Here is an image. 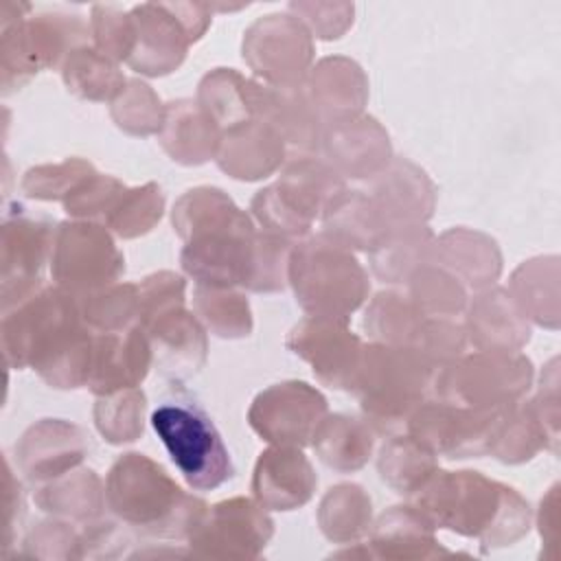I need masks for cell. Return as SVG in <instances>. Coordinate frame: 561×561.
<instances>
[{"label":"cell","instance_id":"6da1fadb","mask_svg":"<svg viewBox=\"0 0 561 561\" xmlns=\"http://www.w3.org/2000/svg\"><path fill=\"white\" fill-rule=\"evenodd\" d=\"M0 346L11 370L31 368L57 390L88 386L94 333L81 320L77 298L53 283L2 311Z\"/></svg>","mask_w":561,"mask_h":561},{"label":"cell","instance_id":"7a4b0ae2","mask_svg":"<svg viewBox=\"0 0 561 561\" xmlns=\"http://www.w3.org/2000/svg\"><path fill=\"white\" fill-rule=\"evenodd\" d=\"M173 232L182 239L180 267L204 287L245 289L256 241V224L217 186L184 191L171 208Z\"/></svg>","mask_w":561,"mask_h":561},{"label":"cell","instance_id":"3957f363","mask_svg":"<svg viewBox=\"0 0 561 561\" xmlns=\"http://www.w3.org/2000/svg\"><path fill=\"white\" fill-rule=\"evenodd\" d=\"M408 502L436 530L476 539L482 552L515 546L533 526V508L517 489L471 469L438 467Z\"/></svg>","mask_w":561,"mask_h":561},{"label":"cell","instance_id":"277c9868","mask_svg":"<svg viewBox=\"0 0 561 561\" xmlns=\"http://www.w3.org/2000/svg\"><path fill=\"white\" fill-rule=\"evenodd\" d=\"M110 513L136 535L186 541L208 504L184 491L167 469L140 451L121 454L105 476Z\"/></svg>","mask_w":561,"mask_h":561},{"label":"cell","instance_id":"5b68a950","mask_svg":"<svg viewBox=\"0 0 561 561\" xmlns=\"http://www.w3.org/2000/svg\"><path fill=\"white\" fill-rule=\"evenodd\" d=\"M438 366L414 346L368 342L351 386L362 419L375 434L405 432L410 416L434 397Z\"/></svg>","mask_w":561,"mask_h":561},{"label":"cell","instance_id":"8992f818","mask_svg":"<svg viewBox=\"0 0 561 561\" xmlns=\"http://www.w3.org/2000/svg\"><path fill=\"white\" fill-rule=\"evenodd\" d=\"M90 39V22L77 13L31 15L28 2L7 0L0 13L2 96L18 92L42 70L61 68L70 50Z\"/></svg>","mask_w":561,"mask_h":561},{"label":"cell","instance_id":"52a82bcc","mask_svg":"<svg viewBox=\"0 0 561 561\" xmlns=\"http://www.w3.org/2000/svg\"><path fill=\"white\" fill-rule=\"evenodd\" d=\"M287 285L305 316L351 320L370 294L368 272L355 252L324 232L294 243L287 263Z\"/></svg>","mask_w":561,"mask_h":561},{"label":"cell","instance_id":"ba28073f","mask_svg":"<svg viewBox=\"0 0 561 561\" xmlns=\"http://www.w3.org/2000/svg\"><path fill=\"white\" fill-rule=\"evenodd\" d=\"M149 423L193 491H215L234 476L230 451L210 414L186 392L160 401Z\"/></svg>","mask_w":561,"mask_h":561},{"label":"cell","instance_id":"9c48e42d","mask_svg":"<svg viewBox=\"0 0 561 561\" xmlns=\"http://www.w3.org/2000/svg\"><path fill=\"white\" fill-rule=\"evenodd\" d=\"M535 381L522 351H473L438 366L434 397L469 408H504L522 401Z\"/></svg>","mask_w":561,"mask_h":561},{"label":"cell","instance_id":"30bf717a","mask_svg":"<svg viewBox=\"0 0 561 561\" xmlns=\"http://www.w3.org/2000/svg\"><path fill=\"white\" fill-rule=\"evenodd\" d=\"M48 265L53 285L83 296L116 283L125 274V254L103 224L66 219L55 226Z\"/></svg>","mask_w":561,"mask_h":561},{"label":"cell","instance_id":"8fae6325","mask_svg":"<svg viewBox=\"0 0 561 561\" xmlns=\"http://www.w3.org/2000/svg\"><path fill=\"white\" fill-rule=\"evenodd\" d=\"M513 405L484 410L432 397L410 416L405 432L427 445L438 458H482L489 456L491 438Z\"/></svg>","mask_w":561,"mask_h":561},{"label":"cell","instance_id":"7c38bea8","mask_svg":"<svg viewBox=\"0 0 561 561\" xmlns=\"http://www.w3.org/2000/svg\"><path fill=\"white\" fill-rule=\"evenodd\" d=\"M241 57L259 81L300 85L313 66L316 44L309 28L296 15L270 13L245 28Z\"/></svg>","mask_w":561,"mask_h":561},{"label":"cell","instance_id":"4fadbf2b","mask_svg":"<svg viewBox=\"0 0 561 561\" xmlns=\"http://www.w3.org/2000/svg\"><path fill=\"white\" fill-rule=\"evenodd\" d=\"M274 537V519L254 497H228L204 513L188 535L186 550L206 559H259Z\"/></svg>","mask_w":561,"mask_h":561},{"label":"cell","instance_id":"5bb4252c","mask_svg":"<svg viewBox=\"0 0 561 561\" xmlns=\"http://www.w3.org/2000/svg\"><path fill=\"white\" fill-rule=\"evenodd\" d=\"M327 414L329 401L316 386L285 379L256 392L248 408V425L267 445L305 449Z\"/></svg>","mask_w":561,"mask_h":561},{"label":"cell","instance_id":"9a60e30c","mask_svg":"<svg viewBox=\"0 0 561 561\" xmlns=\"http://www.w3.org/2000/svg\"><path fill=\"white\" fill-rule=\"evenodd\" d=\"M289 353L311 366L318 383L351 392L364 342L351 331V320L331 316H305L287 333Z\"/></svg>","mask_w":561,"mask_h":561},{"label":"cell","instance_id":"2e32d148","mask_svg":"<svg viewBox=\"0 0 561 561\" xmlns=\"http://www.w3.org/2000/svg\"><path fill=\"white\" fill-rule=\"evenodd\" d=\"M55 228L44 219L9 213L0 228V298L2 311L35 294L42 285V272L50 261Z\"/></svg>","mask_w":561,"mask_h":561},{"label":"cell","instance_id":"e0dca14e","mask_svg":"<svg viewBox=\"0 0 561 561\" xmlns=\"http://www.w3.org/2000/svg\"><path fill=\"white\" fill-rule=\"evenodd\" d=\"M245 99L252 118L267 123L283 138L289 156L320 153L324 123L305 83L270 85L256 77H248Z\"/></svg>","mask_w":561,"mask_h":561},{"label":"cell","instance_id":"ac0fdd59","mask_svg":"<svg viewBox=\"0 0 561 561\" xmlns=\"http://www.w3.org/2000/svg\"><path fill=\"white\" fill-rule=\"evenodd\" d=\"M140 327L151 344L153 370L169 383H184L208 362V331L186 302L171 305Z\"/></svg>","mask_w":561,"mask_h":561},{"label":"cell","instance_id":"d6986e66","mask_svg":"<svg viewBox=\"0 0 561 561\" xmlns=\"http://www.w3.org/2000/svg\"><path fill=\"white\" fill-rule=\"evenodd\" d=\"M88 454V434L66 419H39L13 445L15 469L33 486L81 467Z\"/></svg>","mask_w":561,"mask_h":561},{"label":"cell","instance_id":"ffe728a7","mask_svg":"<svg viewBox=\"0 0 561 561\" xmlns=\"http://www.w3.org/2000/svg\"><path fill=\"white\" fill-rule=\"evenodd\" d=\"M136 46L127 66L145 77H164L175 72L193 42L184 22L171 2H140L129 9Z\"/></svg>","mask_w":561,"mask_h":561},{"label":"cell","instance_id":"44dd1931","mask_svg":"<svg viewBox=\"0 0 561 561\" xmlns=\"http://www.w3.org/2000/svg\"><path fill=\"white\" fill-rule=\"evenodd\" d=\"M320 156L344 180H370L394 158L386 127L366 114L324 127Z\"/></svg>","mask_w":561,"mask_h":561},{"label":"cell","instance_id":"7402d4cb","mask_svg":"<svg viewBox=\"0 0 561 561\" xmlns=\"http://www.w3.org/2000/svg\"><path fill=\"white\" fill-rule=\"evenodd\" d=\"M318 476L300 447L270 445L254 462L250 491L267 511H296L311 502Z\"/></svg>","mask_w":561,"mask_h":561},{"label":"cell","instance_id":"603a6c76","mask_svg":"<svg viewBox=\"0 0 561 561\" xmlns=\"http://www.w3.org/2000/svg\"><path fill=\"white\" fill-rule=\"evenodd\" d=\"M392 228L427 224L436 208V186L430 175L408 158H392L390 164L366 180L364 188Z\"/></svg>","mask_w":561,"mask_h":561},{"label":"cell","instance_id":"cb8c5ba5","mask_svg":"<svg viewBox=\"0 0 561 561\" xmlns=\"http://www.w3.org/2000/svg\"><path fill=\"white\" fill-rule=\"evenodd\" d=\"M151 368V344L140 327L118 333H94L92 368L85 388L94 397L138 388Z\"/></svg>","mask_w":561,"mask_h":561},{"label":"cell","instance_id":"d4e9b609","mask_svg":"<svg viewBox=\"0 0 561 561\" xmlns=\"http://www.w3.org/2000/svg\"><path fill=\"white\" fill-rule=\"evenodd\" d=\"M462 327L476 351H522L530 342V322L511 291L495 285L469 296Z\"/></svg>","mask_w":561,"mask_h":561},{"label":"cell","instance_id":"484cf974","mask_svg":"<svg viewBox=\"0 0 561 561\" xmlns=\"http://www.w3.org/2000/svg\"><path fill=\"white\" fill-rule=\"evenodd\" d=\"M289 151L283 138L263 121L250 118L221 134L215 162L239 182H259L287 162Z\"/></svg>","mask_w":561,"mask_h":561},{"label":"cell","instance_id":"4316f807","mask_svg":"<svg viewBox=\"0 0 561 561\" xmlns=\"http://www.w3.org/2000/svg\"><path fill=\"white\" fill-rule=\"evenodd\" d=\"M305 88L324 127L362 116L368 101V79L362 66L342 55L316 61L305 79Z\"/></svg>","mask_w":561,"mask_h":561},{"label":"cell","instance_id":"83f0119b","mask_svg":"<svg viewBox=\"0 0 561 561\" xmlns=\"http://www.w3.org/2000/svg\"><path fill=\"white\" fill-rule=\"evenodd\" d=\"M373 559L416 561L449 554L438 541L434 524L410 502L386 508L368 530L366 541Z\"/></svg>","mask_w":561,"mask_h":561},{"label":"cell","instance_id":"f1b7e54d","mask_svg":"<svg viewBox=\"0 0 561 561\" xmlns=\"http://www.w3.org/2000/svg\"><path fill=\"white\" fill-rule=\"evenodd\" d=\"M432 263L451 272L473 291L495 285L502 274V252L497 241L465 226L436 234Z\"/></svg>","mask_w":561,"mask_h":561},{"label":"cell","instance_id":"f546056e","mask_svg":"<svg viewBox=\"0 0 561 561\" xmlns=\"http://www.w3.org/2000/svg\"><path fill=\"white\" fill-rule=\"evenodd\" d=\"M280 199L309 224L346 188V180L320 156H289L274 182Z\"/></svg>","mask_w":561,"mask_h":561},{"label":"cell","instance_id":"4dcf8cb0","mask_svg":"<svg viewBox=\"0 0 561 561\" xmlns=\"http://www.w3.org/2000/svg\"><path fill=\"white\" fill-rule=\"evenodd\" d=\"M221 140L217 123L195 99H175L164 105L158 142L164 153L182 167H199L215 160Z\"/></svg>","mask_w":561,"mask_h":561},{"label":"cell","instance_id":"1f68e13d","mask_svg":"<svg viewBox=\"0 0 561 561\" xmlns=\"http://www.w3.org/2000/svg\"><path fill=\"white\" fill-rule=\"evenodd\" d=\"M320 226L340 245L366 254L394 230L364 188L348 186L324 208Z\"/></svg>","mask_w":561,"mask_h":561},{"label":"cell","instance_id":"d6a6232c","mask_svg":"<svg viewBox=\"0 0 561 561\" xmlns=\"http://www.w3.org/2000/svg\"><path fill=\"white\" fill-rule=\"evenodd\" d=\"M33 502L39 511L72 522L77 526L103 517L107 508L105 482L90 467H77L33 489Z\"/></svg>","mask_w":561,"mask_h":561},{"label":"cell","instance_id":"836d02e7","mask_svg":"<svg viewBox=\"0 0 561 561\" xmlns=\"http://www.w3.org/2000/svg\"><path fill=\"white\" fill-rule=\"evenodd\" d=\"M375 436L377 434L364 419L329 412L318 425L309 447L324 467L337 473H355L373 458Z\"/></svg>","mask_w":561,"mask_h":561},{"label":"cell","instance_id":"e575fe53","mask_svg":"<svg viewBox=\"0 0 561 561\" xmlns=\"http://www.w3.org/2000/svg\"><path fill=\"white\" fill-rule=\"evenodd\" d=\"M436 234L427 224H408L390 230V234L368 252V265L377 280L386 285H405L423 265L432 263Z\"/></svg>","mask_w":561,"mask_h":561},{"label":"cell","instance_id":"d590c367","mask_svg":"<svg viewBox=\"0 0 561 561\" xmlns=\"http://www.w3.org/2000/svg\"><path fill=\"white\" fill-rule=\"evenodd\" d=\"M320 533L331 543H355L373 526V500L362 484L340 482L327 489L316 513Z\"/></svg>","mask_w":561,"mask_h":561},{"label":"cell","instance_id":"8d00e7d4","mask_svg":"<svg viewBox=\"0 0 561 561\" xmlns=\"http://www.w3.org/2000/svg\"><path fill=\"white\" fill-rule=\"evenodd\" d=\"M59 72L70 94L94 103H112L127 85V77L118 64L92 44H83L70 50Z\"/></svg>","mask_w":561,"mask_h":561},{"label":"cell","instance_id":"74e56055","mask_svg":"<svg viewBox=\"0 0 561 561\" xmlns=\"http://www.w3.org/2000/svg\"><path fill=\"white\" fill-rule=\"evenodd\" d=\"M438 469V456L408 432L388 436L377 454V473L386 486L405 500Z\"/></svg>","mask_w":561,"mask_h":561},{"label":"cell","instance_id":"f35d334b","mask_svg":"<svg viewBox=\"0 0 561 561\" xmlns=\"http://www.w3.org/2000/svg\"><path fill=\"white\" fill-rule=\"evenodd\" d=\"M559 259L537 256L524 261L511 276L508 291L528 322L546 329L559 327L557 309V280H559Z\"/></svg>","mask_w":561,"mask_h":561},{"label":"cell","instance_id":"ab89813d","mask_svg":"<svg viewBox=\"0 0 561 561\" xmlns=\"http://www.w3.org/2000/svg\"><path fill=\"white\" fill-rule=\"evenodd\" d=\"M425 316L421 309L399 289L377 291L364 311V333L370 342L392 346H414Z\"/></svg>","mask_w":561,"mask_h":561},{"label":"cell","instance_id":"60d3db41","mask_svg":"<svg viewBox=\"0 0 561 561\" xmlns=\"http://www.w3.org/2000/svg\"><path fill=\"white\" fill-rule=\"evenodd\" d=\"M193 313L210 335L221 340H243L254 329L250 302L239 287L195 285Z\"/></svg>","mask_w":561,"mask_h":561},{"label":"cell","instance_id":"b9f144b4","mask_svg":"<svg viewBox=\"0 0 561 561\" xmlns=\"http://www.w3.org/2000/svg\"><path fill=\"white\" fill-rule=\"evenodd\" d=\"M541 449H548L554 456L559 454L552 447L539 419L530 410L528 401L522 399L500 421L489 445V456L504 465H524L533 460Z\"/></svg>","mask_w":561,"mask_h":561},{"label":"cell","instance_id":"7bdbcfd3","mask_svg":"<svg viewBox=\"0 0 561 561\" xmlns=\"http://www.w3.org/2000/svg\"><path fill=\"white\" fill-rule=\"evenodd\" d=\"M405 287V296L421 309L425 318H451L465 313L469 289L445 267L427 263L419 267Z\"/></svg>","mask_w":561,"mask_h":561},{"label":"cell","instance_id":"ee69618b","mask_svg":"<svg viewBox=\"0 0 561 561\" xmlns=\"http://www.w3.org/2000/svg\"><path fill=\"white\" fill-rule=\"evenodd\" d=\"M245 79L234 68H213L197 83L195 101L217 123L221 134L252 118L245 99Z\"/></svg>","mask_w":561,"mask_h":561},{"label":"cell","instance_id":"f6af8a7d","mask_svg":"<svg viewBox=\"0 0 561 561\" xmlns=\"http://www.w3.org/2000/svg\"><path fill=\"white\" fill-rule=\"evenodd\" d=\"M75 298L81 320L92 333H118L136 327L138 283L116 280L107 287Z\"/></svg>","mask_w":561,"mask_h":561},{"label":"cell","instance_id":"bcb514c9","mask_svg":"<svg viewBox=\"0 0 561 561\" xmlns=\"http://www.w3.org/2000/svg\"><path fill=\"white\" fill-rule=\"evenodd\" d=\"M164 215V193L158 182L125 186L101 221L118 239H138L156 228Z\"/></svg>","mask_w":561,"mask_h":561},{"label":"cell","instance_id":"7dc6e473","mask_svg":"<svg viewBox=\"0 0 561 561\" xmlns=\"http://www.w3.org/2000/svg\"><path fill=\"white\" fill-rule=\"evenodd\" d=\"M147 397L142 388H125L112 394L96 397L92 419L96 432L110 445L136 443L145 432Z\"/></svg>","mask_w":561,"mask_h":561},{"label":"cell","instance_id":"c3c4849f","mask_svg":"<svg viewBox=\"0 0 561 561\" xmlns=\"http://www.w3.org/2000/svg\"><path fill=\"white\" fill-rule=\"evenodd\" d=\"M164 105L149 83L127 79L123 92L110 103V116L129 136H158L164 121Z\"/></svg>","mask_w":561,"mask_h":561},{"label":"cell","instance_id":"681fc988","mask_svg":"<svg viewBox=\"0 0 561 561\" xmlns=\"http://www.w3.org/2000/svg\"><path fill=\"white\" fill-rule=\"evenodd\" d=\"M96 173V167L85 158H66L61 162H46L31 167L20 182L26 197L37 202H66L70 193Z\"/></svg>","mask_w":561,"mask_h":561},{"label":"cell","instance_id":"f907efd6","mask_svg":"<svg viewBox=\"0 0 561 561\" xmlns=\"http://www.w3.org/2000/svg\"><path fill=\"white\" fill-rule=\"evenodd\" d=\"M296 241L259 228L245 291L276 294L287 287V263Z\"/></svg>","mask_w":561,"mask_h":561},{"label":"cell","instance_id":"816d5d0a","mask_svg":"<svg viewBox=\"0 0 561 561\" xmlns=\"http://www.w3.org/2000/svg\"><path fill=\"white\" fill-rule=\"evenodd\" d=\"M90 35L92 46L116 64L131 57L136 46V31L129 9H118L114 4H92L90 9Z\"/></svg>","mask_w":561,"mask_h":561},{"label":"cell","instance_id":"f5cc1de1","mask_svg":"<svg viewBox=\"0 0 561 561\" xmlns=\"http://www.w3.org/2000/svg\"><path fill=\"white\" fill-rule=\"evenodd\" d=\"M250 217L254 219L256 228L291 239V241H300L305 237L311 234L313 224H309L307 219H302L300 215H296L278 195L274 182L259 188L254 193V197L250 199Z\"/></svg>","mask_w":561,"mask_h":561},{"label":"cell","instance_id":"db71d44e","mask_svg":"<svg viewBox=\"0 0 561 561\" xmlns=\"http://www.w3.org/2000/svg\"><path fill=\"white\" fill-rule=\"evenodd\" d=\"M125 186L127 184L123 180L96 171L83 180L61 206L70 219H90L101 224Z\"/></svg>","mask_w":561,"mask_h":561},{"label":"cell","instance_id":"11a10c76","mask_svg":"<svg viewBox=\"0 0 561 561\" xmlns=\"http://www.w3.org/2000/svg\"><path fill=\"white\" fill-rule=\"evenodd\" d=\"M77 524L48 517L37 522L22 539V554L35 559H79V537Z\"/></svg>","mask_w":561,"mask_h":561},{"label":"cell","instance_id":"9f6ffc18","mask_svg":"<svg viewBox=\"0 0 561 561\" xmlns=\"http://www.w3.org/2000/svg\"><path fill=\"white\" fill-rule=\"evenodd\" d=\"M134 535L136 533L114 515L83 524L79 537V559L129 557L127 548L136 543Z\"/></svg>","mask_w":561,"mask_h":561},{"label":"cell","instance_id":"6f0895ef","mask_svg":"<svg viewBox=\"0 0 561 561\" xmlns=\"http://www.w3.org/2000/svg\"><path fill=\"white\" fill-rule=\"evenodd\" d=\"M287 11L296 15L316 39H340L351 26L355 7L348 2H289Z\"/></svg>","mask_w":561,"mask_h":561},{"label":"cell","instance_id":"680465c9","mask_svg":"<svg viewBox=\"0 0 561 561\" xmlns=\"http://www.w3.org/2000/svg\"><path fill=\"white\" fill-rule=\"evenodd\" d=\"M469 346L465 327L451 318H425L414 348L436 366H443L465 353Z\"/></svg>","mask_w":561,"mask_h":561},{"label":"cell","instance_id":"91938a15","mask_svg":"<svg viewBox=\"0 0 561 561\" xmlns=\"http://www.w3.org/2000/svg\"><path fill=\"white\" fill-rule=\"evenodd\" d=\"M186 302V278L171 270H160L138 280V320L142 324L153 313Z\"/></svg>","mask_w":561,"mask_h":561},{"label":"cell","instance_id":"94428289","mask_svg":"<svg viewBox=\"0 0 561 561\" xmlns=\"http://www.w3.org/2000/svg\"><path fill=\"white\" fill-rule=\"evenodd\" d=\"M4 504H7V528H4V546L2 554L9 557L11 548L18 541L24 515H26V497L22 480L13 471V460L4 458Z\"/></svg>","mask_w":561,"mask_h":561}]
</instances>
